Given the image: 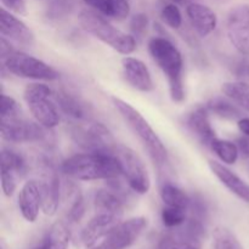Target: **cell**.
<instances>
[{"instance_id": "5bb4252c", "label": "cell", "mask_w": 249, "mask_h": 249, "mask_svg": "<svg viewBox=\"0 0 249 249\" xmlns=\"http://www.w3.org/2000/svg\"><path fill=\"white\" fill-rule=\"evenodd\" d=\"M41 196H43V209L46 215H53L57 212L61 201V180L58 173L50 162L45 163L44 177L40 181Z\"/></svg>"}, {"instance_id": "f35d334b", "label": "cell", "mask_w": 249, "mask_h": 249, "mask_svg": "<svg viewBox=\"0 0 249 249\" xmlns=\"http://www.w3.org/2000/svg\"><path fill=\"white\" fill-rule=\"evenodd\" d=\"M236 145H237L241 155L245 158H249V136L240 138L237 140V142H236Z\"/></svg>"}, {"instance_id": "7c38bea8", "label": "cell", "mask_w": 249, "mask_h": 249, "mask_svg": "<svg viewBox=\"0 0 249 249\" xmlns=\"http://www.w3.org/2000/svg\"><path fill=\"white\" fill-rule=\"evenodd\" d=\"M226 33L233 48L249 56V5H238L229 12Z\"/></svg>"}, {"instance_id": "ac0fdd59", "label": "cell", "mask_w": 249, "mask_h": 249, "mask_svg": "<svg viewBox=\"0 0 249 249\" xmlns=\"http://www.w3.org/2000/svg\"><path fill=\"white\" fill-rule=\"evenodd\" d=\"M186 14L198 36H207L215 31L218 17L211 7L198 2H190L186 7Z\"/></svg>"}, {"instance_id": "ba28073f", "label": "cell", "mask_w": 249, "mask_h": 249, "mask_svg": "<svg viewBox=\"0 0 249 249\" xmlns=\"http://www.w3.org/2000/svg\"><path fill=\"white\" fill-rule=\"evenodd\" d=\"M113 155L118 160L122 175L130 189L139 195L147 194L151 189V179L140 156L123 145H117Z\"/></svg>"}, {"instance_id": "d6a6232c", "label": "cell", "mask_w": 249, "mask_h": 249, "mask_svg": "<svg viewBox=\"0 0 249 249\" xmlns=\"http://www.w3.org/2000/svg\"><path fill=\"white\" fill-rule=\"evenodd\" d=\"M187 213H189L187 209L165 206L162 211V221L168 229L179 228L186 221Z\"/></svg>"}, {"instance_id": "3957f363", "label": "cell", "mask_w": 249, "mask_h": 249, "mask_svg": "<svg viewBox=\"0 0 249 249\" xmlns=\"http://www.w3.org/2000/svg\"><path fill=\"white\" fill-rule=\"evenodd\" d=\"M112 102L122 118L129 125V128L141 141L152 162L158 168L164 167L168 160V151L160 136L150 125V123L143 118V116L138 109L134 108L130 104L125 102L124 100L119 99V97H112Z\"/></svg>"}, {"instance_id": "f1b7e54d", "label": "cell", "mask_w": 249, "mask_h": 249, "mask_svg": "<svg viewBox=\"0 0 249 249\" xmlns=\"http://www.w3.org/2000/svg\"><path fill=\"white\" fill-rule=\"evenodd\" d=\"M67 197L71 201L67 212L68 223H78L85 213V203L82 192L77 186L71 184L67 186Z\"/></svg>"}, {"instance_id": "f546056e", "label": "cell", "mask_w": 249, "mask_h": 249, "mask_svg": "<svg viewBox=\"0 0 249 249\" xmlns=\"http://www.w3.org/2000/svg\"><path fill=\"white\" fill-rule=\"evenodd\" d=\"M209 147L220 158L221 162L226 163V164H235L238 158V155H240L237 145L235 142H232V141L215 139L211 143Z\"/></svg>"}, {"instance_id": "d4e9b609", "label": "cell", "mask_w": 249, "mask_h": 249, "mask_svg": "<svg viewBox=\"0 0 249 249\" xmlns=\"http://www.w3.org/2000/svg\"><path fill=\"white\" fill-rule=\"evenodd\" d=\"M209 112L225 119H241L242 111L237 104L229 97H214L206 105Z\"/></svg>"}, {"instance_id": "d590c367", "label": "cell", "mask_w": 249, "mask_h": 249, "mask_svg": "<svg viewBox=\"0 0 249 249\" xmlns=\"http://www.w3.org/2000/svg\"><path fill=\"white\" fill-rule=\"evenodd\" d=\"M148 27V17L145 14H136L134 15L130 21V29L133 32L134 36L141 38L143 34L147 32Z\"/></svg>"}, {"instance_id": "8d00e7d4", "label": "cell", "mask_w": 249, "mask_h": 249, "mask_svg": "<svg viewBox=\"0 0 249 249\" xmlns=\"http://www.w3.org/2000/svg\"><path fill=\"white\" fill-rule=\"evenodd\" d=\"M19 178H17L12 173L1 172V189L5 196L11 197L15 194L17 187V180Z\"/></svg>"}, {"instance_id": "9a60e30c", "label": "cell", "mask_w": 249, "mask_h": 249, "mask_svg": "<svg viewBox=\"0 0 249 249\" xmlns=\"http://www.w3.org/2000/svg\"><path fill=\"white\" fill-rule=\"evenodd\" d=\"M122 68L124 78L134 89L142 92L152 91L155 84L147 66L142 61L126 56L122 60Z\"/></svg>"}, {"instance_id": "74e56055", "label": "cell", "mask_w": 249, "mask_h": 249, "mask_svg": "<svg viewBox=\"0 0 249 249\" xmlns=\"http://www.w3.org/2000/svg\"><path fill=\"white\" fill-rule=\"evenodd\" d=\"M2 5L9 9V11L16 12V14H26V4L24 0H1Z\"/></svg>"}, {"instance_id": "1f68e13d", "label": "cell", "mask_w": 249, "mask_h": 249, "mask_svg": "<svg viewBox=\"0 0 249 249\" xmlns=\"http://www.w3.org/2000/svg\"><path fill=\"white\" fill-rule=\"evenodd\" d=\"M74 7V0H50L46 9V16L51 21H60L70 16Z\"/></svg>"}, {"instance_id": "603a6c76", "label": "cell", "mask_w": 249, "mask_h": 249, "mask_svg": "<svg viewBox=\"0 0 249 249\" xmlns=\"http://www.w3.org/2000/svg\"><path fill=\"white\" fill-rule=\"evenodd\" d=\"M83 1L104 16L118 21L126 18L130 14L129 0H83Z\"/></svg>"}, {"instance_id": "7402d4cb", "label": "cell", "mask_w": 249, "mask_h": 249, "mask_svg": "<svg viewBox=\"0 0 249 249\" xmlns=\"http://www.w3.org/2000/svg\"><path fill=\"white\" fill-rule=\"evenodd\" d=\"M53 100L58 108L73 121H85L89 119V108L87 105L71 92L60 90L53 94Z\"/></svg>"}, {"instance_id": "e575fe53", "label": "cell", "mask_w": 249, "mask_h": 249, "mask_svg": "<svg viewBox=\"0 0 249 249\" xmlns=\"http://www.w3.org/2000/svg\"><path fill=\"white\" fill-rule=\"evenodd\" d=\"M162 19L170 28L179 29L182 26V15L175 4H167L160 11Z\"/></svg>"}, {"instance_id": "9c48e42d", "label": "cell", "mask_w": 249, "mask_h": 249, "mask_svg": "<svg viewBox=\"0 0 249 249\" xmlns=\"http://www.w3.org/2000/svg\"><path fill=\"white\" fill-rule=\"evenodd\" d=\"M2 67L19 78L36 80H56L58 72L44 61L22 51H14L2 61Z\"/></svg>"}, {"instance_id": "836d02e7", "label": "cell", "mask_w": 249, "mask_h": 249, "mask_svg": "<svg viewBox=\"0 0 249 249\" xmlns=\"http://www.w3.org/2000/svg\"><path fill=\"white\" fill-rule=\"evenodd\" d=\"M19 113H21V107L17 104L16 100L14 97L9 96V95L2 94L1 102H0V117H1V121L21 117Z\"/></svg>"}, {"instance_id": "4316f807", "label": "cell", "mask_w": 249, "mask_h": 249, "mask_svg": "<svg viewBox=\"0 0 249 249\" xmlns=\"http://www.w3.org/2000/svg\"><path fill=\"white\" fill-rule=\"evenodd\" d=\"M221 91L237 104L241 108L249 111V85L243 82H229L223 84Z\"/></svg>"}, {"instance_id": "cb8c5ba5", "label": "cell", "mask_w": 249, "mask_h": 249, "mask_svg": "<svg viewBox=\"0 0 249 249\" xmlns=\"http://www.w3.org/2000/svg\"><path fill=\"white\" fill-rule=\"evenodd\" d=\"M71 241V231L63 221L53 224L39 246L34 249H68Z\"/></svg>"}, {"instance_id": "277c9868", "label": "cell", "mask_w": 249, "mask_h": 249, "mask_svg": "<svg viewBox=\"0 0 249 249\" xmlns=\"http://www.w3.org/2000/svg\"><path fill=\"white\" fill-rule=\"evenodd\" d=\"M79 22L85 32L104 41L119 53L129 55L136 49V40L134 36L119 31L99 12L83 10L79 15Z\"/></svg>"}, {"instance_id": "ffe728a7", "label": "cell", "mask_w": 249, "mask_h": 249, "mask_svg": "<svg viewBox=\"0 0 249 249\" xmlns=\"http://www.w3.org/2000/svg\"><path fill=\"white\" fill-rule=\"evenodd\" d=\"M187 126L203 145L211 146V143L216 139L215 131L209 119V111L206 106L197 107L189 114Z\"/></svg>"}, {"instance_id": "ab89813d", "label": "cell", "mask_w": 249, "mask_h": 249, "mask_svg": "<svg viewBox=\"0 0 249 249\" xmlns=\"http://www.w3.org/2000/svg\"><path fill=\"white\" fill-rule=\"evenodd\" d=\"M237 125L241 133L245 134L246 136H249V117H242L241 119H238Z\"/></svg>"}, {"instance_id": "b9f144b4", "label": "cell", "mask_w": 249, "mask_h": 249, "mask_svg": "<svg viewBox=\"0 0 249 249\" xmlns=\"http://www.w3.org/2000/svg\"><path fill=\"white\" fill-rule=\"evenodd\" d=\"M1 249H6V246H5V243H4V242L1 243Z\"/></svg>"}, {"instance_id": "52a82bcc", "label": "cell", "mask_w": 249, "mask_h": 249, "mask_svg": "<svg viewBox=\"0 0 249 249\" xmlns=\"http://www.w3.org/2000/svg\"><path fill=\"white\" fill-rule=\"evenodd\" d=\"M206 218L189 214L181 226L170 229L158 243V249H201L206 236Z\"/></svg>"}, {"instance_id": "d6986e66", "label": "cell", "mask_w": 249, "mask_h": 249, "mask_svg": "<svg viewBox=\"0 0 249 249\" xmlns=\"http://www.w3.org/2000/svg\"><path fill=\"white\" fill-rule=\"evenodd\" d=\"M209 168L226 189L230 190L240 199L249 203V185L245 180L216 160H209Z\"/></svg>"}, {"instance_id": "7a4b0ae2", "label": "cell", "mask_w": 249, "mask_h": 249, "mask_svg": "<svg viewBox=\"0 0 249 249\" xmlns=\"http://www.w3.org/2000/svg\"><path fill=\"white\" fill-rule=\"evenodd\" d=\"M148 51L156 65L160 68L168 79L170 97L174 102H182L185 100L184 61L179 49L165 38H152L148 43Z\"/></svg>"}, {"instance_id": "2e32d148", "label": "cell", "mask_w": 249, "mask_h": 249, "mask_svg": "<svg viewBox=\"0 0 249 249\" xmlns=\"http://www.w3.org/2000/svg\"><path fill=\"white\" fill-rule=\"evenodd\" d=\"M0 33L1 36L19 45L31 46L34 43V36L31 29L4 7L0 10Z\"/></svg>"}, {"instance_id": "7bdbcfd3", "label": "cell", "mask_w": 249, "mask_h": 249, "mask_svg": "<svg viewBox=\"0 0 249 249\" xmlns=\"http://www.w3.org/2000/svg\"><path fill=\"white\" fill-rule=\"evenodd\" d=\"M216 1H220V2H223V1H226V0H216Z\"/></svg>"}, {"instance_id": "e0dca14e", "label": "cell", "mask_w": 249, "mask_h": 249, "mask_svg": "<svg viewBox=\"0 0 249 249\" xmlns=\"http://www.w3.org/2000/svg\"><path fill=\"white\" fill-rule=\"evenodd\" d=\"M43 206L40 182L36 180H29L24 182L18 195V207L22 216L29 223L36 220L39 211Z\"/></svg>"}, {"instance_id": "83f0119b", "label": "cell", "mask_w": 249, "mask_h": 249, "mask_svg": "<svg viewBox=\"0 0 249 249\" xmlns=\"http://www.w3.org/2000/svg\"><path fill=\"white\" fill-rule=\"evenodd\" d=\"M1 172L12 173L21 179L27 172V164L24 158L16 151L10 148L1 150Z\"/></svg>"}, {"instance_id": "60d3db41", "label": "cell", "mask_w": 249, "mask_h": 249, "mask_svg": "<svg viewBox=\"0 0 249 249\" xmlns=\"http://www.w3.org/2000/svg\"><path fill=\"white\" fill-rule=\"evenodd\" d=\"M172 1L178 2V4H185V2H186L187 0H172Z\"/></svg>"}, {"instance_id": "44dd1931", "label": "cell", "mask_w": 249, "mask_h": 249, "mask_svg": "<svg viewBox=\"0 0 249 249\" xmlns=\"http://www.w3.org/2000/svg\"><path fill=\"white\" fill-rule=\"evenodd\" d=\"M125 197L122 190L116 185L109 184L108 189H102L96 191L94 196V204L97 212L112 213L122 215Z\"/></svg>"}, {"instance_id": "30bf717a", "label": "cell", "mask_w": 249, "mask_h": 249, "mask_svg": "<svg viewBox=\"0 0 249 249\" xmlns=\"http://www.w3.org/2000/svg\"><path fill=\"white\" fill-rule=\"evenodd\" d=\"M147 226V219L136 216L117 224L100 245L91 249H126L130 247Z\"/></svg>"}, {"instance_id": "484cf974", "label": "cell", "mask_w": 249, "mask_h": 249, "mask_svg": "<svg viewBox=\"0 0 249 249\" xmlns=\"http://www.w3.org/2000/svg\"><path fill=\"white\" fill-rule=\"evenodd\" d=\"M160 198L165 206L178 207V208H184L189 211V207L191 204V197L178 186L173 184H164L160 190Z\"/></svg>"}, {"instance_id": "8fae6325", "label": "cell", "mask_w": 249, "mask_h": 249, "mask_svg": "<svg viewBox=\"0 0 249 249\" xmlns=\"http://www.w3.org/2000/svg\"><path fill=\"white\" fill-rule=\"evenodd\" d=\"M45 126L38 122L26 121L17 117L1 121V138L9 142H43L48 139Z\"/></svg>"}, {"instance_id": "ee69618b", "label": "cell", "mask_w": 249, "mask_h": 249, "mask_svg": "<svg viewBox=\"0 0 249 249\" xmlns=\"http://www.w3.org/2000/svg\"><path fill=\"white\" fill-rule=\"evenodd\" d=\"M248 75H249V67H248Z\"/></svg>"}, {"instance_id": "6da1fadb", "label": "cell", "mask_w": 249, "mask_h": 249, "mask_svg": "<svg viewBox=\"0 0 249 249\" xmlns=\"http://www.w3.org/2000/svg\"><path fill=\"white\" fill-rule=\"evenodd\" d=\"M61 170L65 175L80 181L116 179L122 174L121 165L113 153H78L63 160Z\"/></svg>"}, {"instance_id": "5b68a950", "label": "cell", "mask_w": 249, "mask_h": 249, "mask_svg": "<svg viewBox=\"0 0 249 249\" xmlns=\"http://www.w3.org/2000/svg\"><path fill=\"white\" fill-rule=\"evenodd\" d=\"M71 138L87 152L113 153L117 143L108 129L91 119L74 121L70 126Z\"/></svg>"}, {"instance_id": "4dcf8cb0", "label": "cell", "mask_w": 249, "mask_h": 249, "mask_svg": "<svg viewBox=\"0 0 249 249\" xmlns=\"http://www.w3.org/2000/svg\"><path fill=\"white\" fill-rule=\"evenodd\" d=\"M214 249H243L235 233L226 226H218L213 232Z\"/></svg>"}, {"instance_id": "8992f818", "label": "cell", "mask_w": 249, "mask_h": 249, "mask_svg": "<svg viewBox=\"0 0 249 249\" xmlns=\"http://www.w3.org/2000/svg\"><path fill=\"white\" fill-rule=\"evenodd\" d=\"M24 101L34 119L45 126L53 129L60 123V113L53 99V91L45 84L32 83L27 85L23 92Z\"/></svg>"}, {"instance_id": "4fadbf2b", "label": "cell", "mask_w": 249, "mask_h": 249, "mask_svg": "<svg viewBox=\"0 0 249 249\" xmlns=\"http://www.w3.org/2000/svg\"><path fill=\"white\" fill-rule=\"evenodd\" d=\"M121 215L112 213L97 212L92 216L80 233V241L85 247H92L100 238L106 237L109 231L121 223Z\"/></svg>"}]
</instances>
